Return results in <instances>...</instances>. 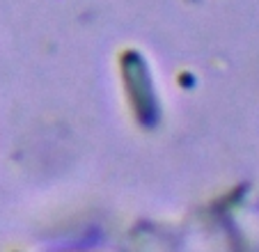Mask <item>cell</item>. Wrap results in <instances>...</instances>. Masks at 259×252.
<instances>
[]
</instances>
